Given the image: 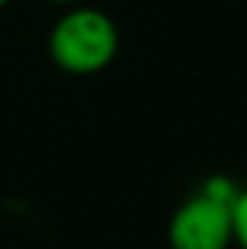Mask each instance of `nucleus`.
<instances>
[{
  "instance_id": "1",
  "label": "nucleus",
  "mask_w": 247,
  "mask_h": 249,
  "mask_svg": "<svg viewBox=\"0 0 247 249\" xmlns=\"http://www.w3.org/2000/svg\"><path fill=\"white\" fill-rule=\"evenodd\" d=\"M50 61L67 75H96L120 55V26L96 6H70L47 35Z\"/></svg>"
},
{
  "instance_id": "2",
  "label": "nucleus",
  "mask_w": 247,
  "mask_h": 249,
  "mask_svg": "<svg viewBox=\"0 0 247 249\" xmlns=\"http://www.w3.org/2000/svg\"><path fill=\"white\" fill-rule=\"evenodd\" d=\"M239 183L227 174H212L195 188L169 217V249H233V203Z\"/></svg>"
},
{
  "instance_id": "3",
  "label": "nucleus",
  "mask_w": 247,
  "mask_h": 249,
  "mask_svg": "<svg viewBox=\"0 0 247 249\" xmlns=\"http://www.w3.org/2000/svg\"><path fill=\"white\" fill-rule=\"evenodd\" d=\"M233 238L239 249H247V186L239 188L233 203Z\"/></svg>"
},
{
  "instance_id": "4",
  "label": "nucleus",
  "mask_w": 247,
  "mask_h": 249,
  "mask_svg": "<svg viewBox=\"0 0 247 249\" xmlns=\"http://www.w3.org/2000/svg\"><path fill=\"white\" fill-rule=\"evenodd\" d=\"M47 3H53V6H64V9H70V6H76V3H82V0H47Z\"/></svg>"
},
{
  "instance_id": "5",
  "label": "nucleus",
  "mask_w": 247,
  "mask_h": 249,
  "mask_svg": "<svg viewBox=\"0 0 247 249\" xmlns=\"http://www.w3.org/2000/svg\"><path fill=\"white\" fill-rule=\"evenodd\" d=\"M9 3H12V0H0V9H6V6H9Z\"/></svg>"
}]
</instances>
